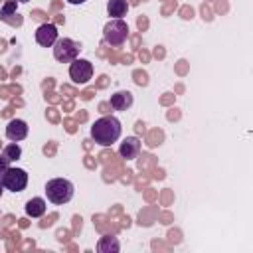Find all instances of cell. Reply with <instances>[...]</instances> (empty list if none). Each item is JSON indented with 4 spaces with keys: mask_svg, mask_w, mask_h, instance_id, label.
Listing matches in <instances>:
<instances>
[{
    "mask_svg": "<svg viewBox=\"0 0 253 253\" xmlns=\"http://www.w3.org/2000/svg\"><path fill=\"white\" fill-rule=\"evenodd\" d=\"M121 132H123L121 121L113 115L97 119L91 126V138L101 146H111L113 142H117L121 138Z\"/></svg>",
    "mask_w": 253,
    "mask_h": 253,
    "instance_id": "6da1fadb",
    "label": "cell"
},
{
    "mask_svg": "<svg viewBox=\"0 0 253 253\" xmlns=\"http://www.w3.org/2000/svg\"><path fill=\"white\" fill-rule=\"evenodd\" d=\"M73 192H75L73 184H71L69 180H65V178H51V180H47V184H45V196H47V200H49L51 204H55V206L67 204V202L73 198Z\"/></svg>",
    "mask_w": 253,
    "mask_h": 253,
    "instance_id": "7a4b0ae2",
    "label": "cell"
},
{
    "mask_svg": "<svg viewBox=\"0 0 253 253\" xmlns=\"http://www.w3.org/2000/svg\"><path fill=\"white\" fill-rule=\"evenodd\" d=\"M128 36V24L123 20V18H113L111 22L105 24L103 28V40L105 43H109L111 47H119L125 43Z\"/></svg>",
    "mask_w": 253,
    "mask_h": 253,
    "instance_id": "3957f363",
    "label": "cell"
},
{
    "mask_svg": "<svg viewBox=\"0 0 253 253\" xmlns=\"http://www.w3.org/2000/svg\"><path fill=\"white\" fill-rule=\"evenodd\" d=\"M51 47H53V57L59 63H71L79 55V49H81L79 43L73 42L71 38H57Z\"/></svg>",
    "mask_w": 253,
    "mask_h": 253,
    "instance_id": "277c9868",
    "label": "cell"
},
{
    "mask_svg": "<svg viewBox=\"0 0 253 253\" xmlns=\"http://www.w3.org/2000/svg\"><path fill=\"white\" fill-rule=\"evenodd\" d=\"M2 184H4V188L6 190H10V192H22L26 186H28V172L26 170H22V168H14V166H10L4 174H2Z\"/></svg>",
    "mask_w": 253,
    "mask_h": 253,
    "instance_id": "5b68a950",
    "label": "cell"
},
{
    "mask_svg": "<svg viewBox=\"0 0 253 253\" xmlns=\"http://www.w3.org/2000/svg\"><path fill=\"white\" fill-rule=\"evenodd\" d=\"M69 77L73 83L77 85H85L91 77H93V63L89 59H81V57H75L69 65Z\"/></svg>",
    "mask_w": 253,
    "mask_h": 253,
    "instance_id": "8992f818",
    "label": "cell"
},
{
    "mask_svg": "<svg viewBox=\"0 0 253 253\" xmlns=\"http://www.w3.org/2000/svg\"><path fill=\"white\" fill-rule=\"evenodd\" d=\"M57 38H59V34H57L55 24H42L36 30V42L40 45H43V47H51Z\"/></svg>",
    "mask_w": 253,
    "mask_h": 253,
    "instance_id": "52a82bcc",
    "label": "cell"
},
{
    "mask_svg": "<svg viewBox=\"0 0 253 253\" xmlns=\"http://www.w3.org/2000/svg\"><path fill=\"white\" fill-rule=\"evenodd\" d=\"M6 136H8V140H12V142L24 140V138L28 136V123L22 121V119H12V121L8 123V126H6Z\"/></svg>",
    "mask_w": 253,
    "mask_h": 253,
    "instance_id": "ba28073f",
    "label": "cell"
},
{
    "mask_svg": "<svg viewBox=\"0 0 253 253\" xmlns=\"http://www.w3.org/2000/svg\"><path fill=\"white\" fill-rule=\"evenodd\" d=\"M138 152H140V140L136 136H126L119 146V154L126 160H134Z\"/></svg>",
    "mask_w": 253,
    "mask_h": 253,
    "instance_id": "9c48e42d",
    "label": "cell"
},
{
    "mask_svg": "<svg viewBox=\"0 0 253 253\" xmlns=\"http://www.w3.org/2000/svg\"><path fill=\"white\" fill-rule=\"evenodd\" d=\"M132 93L130 91H117L115 95H111V107L115 111H126L132 105Z\"/></svg>",
    "mask_w": 253,
    "mask_h": 253,
    "instance_id": "30bf717a",
    "label": "cell"
},
{
    "mask_svg": "<svg viewBox=\"0 0 253 253\" xmlns=\"http://www.w3.org/2000/svg\"><path fill=\"white\" fill-rule=\"evenodd\" d=\"M47 210V202L43 198H32L26 202V215L30 217H42Z\"/></svg>",
    "mask_w": 253,
    "mask_h": 253,
    "instance_id": "8fae6325",
    "label": "cell"
},
{
    "mask_svg": "<svg viewBox=\"0 0 253 253\" xmlns=\"http://www.w3.org/2000/svg\"><path fill=\"white\" fill-rule=\"evenodd\" d=\"M119 249H121V243H119V239L115 235H105L97 243V251L99 253H117Z\"/></svg>",
    "mask_w": 253,
    "mask_h": 253,
    "instance_id": "7c38bea8",
    "label": "cell"
},
{
    "mask_svg": "<svg viewBox=\"0 0 253 253\" xmlns=\"http://www.w3.org/2000/svg\"><path fill=\"white\" fill-rule=\"evenodd\" d=\"M107 12L113 18H123L128 12V2L126 0H109L107 2Z\"/></svg>",
    "mask_w": 253,
    "mask_h": 253,
    "instance_id": "4fadbf2b",
    "label": "cell"
},
{
    "mask_svg": "<svg viewBox=\"0 0 253 253\" xmlns=\"http://www.w3.org/2000/svg\"><path fill=\"white\" fill-rule=\"evenodd\" d=\"M2 154H4L10 162H14V160H18V158L22 156V148H20V144H18V142H10V144H6V146H4Z\"/></svg>",
    "mask_w": 253,
    "mask_h": 253,
    "instance_id": "5bb4252c",
    "label": "cell"
},
{
    "mask_svg": "<svg viewBox=\"0 0 253 253\" xmlns=\"http://www.w3.org/2000/svg\"><path fill=\"white\" fill-rule=\"evenodd\" d=\"M16 8H18V2H16V0H8V2L2 6V10H0V16H2L4 20H8V16H12V14L16 12Z\"/></svg>",
    "mask_w": 253,
    "mask_h": 253,
    "instance_id": "9a60e30c",
    "label": "cell"
},
{
    "mask_svg": "<svg viewBox=\"0 0 253 253\" xmlns=\"http://www.w3.org/2000/svg\"><path fill=\"white\" fill-rule=\"evenodd\" d=\"M8 168H10V160L4 154H0V174H4Z\"/></svg>",
    "mask_w": 253,
    "mask_h": 253,
    "instance_id": "2e32d148",
    "label": "cell"
},
{
    "mask_svg": "<svg viewBox=\"0 0 253 253\" xmlns=\"http://www.w3.org/2000/svg\"><path fill=\"white\" fill-rule=\"evenodd\" d=\"M67 2H69V4H83L85 0H67Z\"/></svg>",
    "mask_w": 253,
    "mask_h": 253,
    "instance_id": "e0dca14e",
    "label": "cell"
},
{
    "mask_svg": "<svg viewBox=\"0 0 253 253\" xmlns=\"http://www.w3.org/2000/svg\"><path fill=\"white\" fill-rule=\"evenodd\" d=\"M2 192H4V184H2V174H0V198H2Z\"/></svg>",
    "mask_w": 253,
    "mask_h": 253,
    "instance_id": "ac0fdd59",
    "label": "cell"
},
{
    "mask_svg": "<svg viewBox=\"0 0 253 253\" xmlns=\"http://www.w3.org/2000/svg\"><path fill=\"white\" fill-rule=\"evenodd\" d=\"M16 2H30V0H16Z\"/></svg>",
    "mask_w": 253,
    "mask_h": 253,
    "instance_id": "d6986e66",
    "label": "cell"
}]
</instances>
